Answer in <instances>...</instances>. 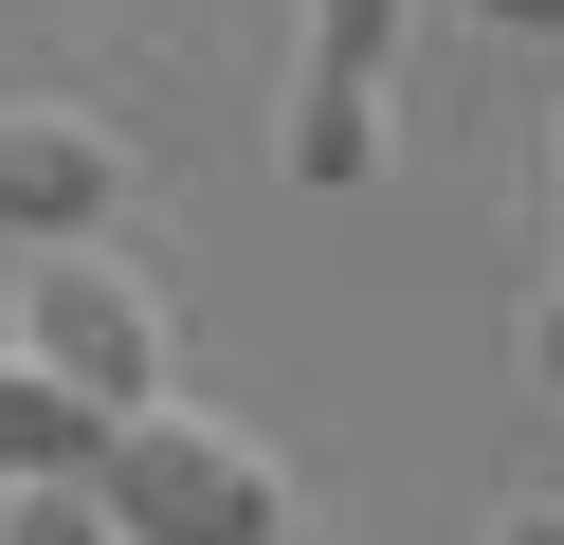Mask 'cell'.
<instances>
[{
  "mask_svg": "<svg viewBox=\"0 0 564 545\" xmlns=\"http://www.w3.org/2000/svg\"><path fill=\"white\" fill-rule=\"evenodd\" d=\"M91 509H110V545H292V472H273L237 418H200V400L110 418Z\"/></svg>",
  "mask_w": 564,
  "mask_h": 545,
  "instance_id": "obj_1",
  "label": "cell"
},
{
  "mask_svg": "<svg viewBox=\"0 0 564 545\" xmlns=\"http://www.w3.org/2000/svg\"><path fill=\"white\" fill-rule=\"evenodd\" d=\"M0 346H19V363H55L91 418H147V400H164V273H128L110 237L19 254V309H0Z\"/></svg>",
  "mask_w": 564,
  "mask_h": 545,
  "instance_id": "obj_2",
  "label": "cell"
},
{
  "mask_svg": "<svg viewBox=\"0 0 564 545\" xmlns=\"http://www.w3.org/2000/svg\"><path fill=\"white\" fill-rule=\"evenodd\" d=\"M128 200H147L128 128H91L74 91H0V254H74V237H110Z\"/></svg>",
  "mask_w": 564,
  "mask_h": 545,
  "instance_id": "obj_3",
  "label": "cell"
},
{
  "mask_svg": "<svg viewBox=\"0 0 564 545\" xmlns=\"http://www.w3.org/2000/svg\"><path fill=\"white\" fill-rule=\"evenodd\" d=\"M91 455H110V418H91L55 363L0 346V491H91Z\"/></svg>",
  "mask_w": 564,
  "mask_h": 545,
  "instance_id": "obj_4",
  "label": "cell"
},
{
  "mask_svg": "<svg viewBox=\"0 0 564 545\" xmlns=\"http://www.w3.org/2000/svg\"><path fill=\"white\" fill-rule=\"evenodd\" d=\"M273 145H292V182H310V200H365V182H382V91L292 55V109H273Z\"/></svg>",
  "mask_w": 564,
  "mask_h": 545,
  "instance_id": "obj_5",
  "label": "cell"
},
{
  "mask_svg": "<svg viewBox=\"0 0 564 545\" xmlns=\"http://www.w3.org/2000/svg\"><path fill=\"white\" fill-rule=\"evenodd\" d=\"M401 19L419 0H310V73H365L382 91V73H401Z\"/></svg>",
  "mask_w": 564,
  "mask_h": 545,
  "instance_id": "obj_6",
  "label": "cell"
},
{
  "mask_svg": "<svg viewBox=\"0 0 564 545\" xmlns=\"http://www.w3.org/2000/svg\"><path fill=\"white\" fill-rule=\"evenodd\" d=\"M0 545H110V509L91 491H0Z\"/></svg>",
  "mask_w": 564,
  "mask_h": 545,
  "instance_id": "obj_7",
  "label": "cell"
},
{
  "mask_svg": "<svg viewBox=\"0 0 564 545\" xmlns=\"http://www.w3.org/2000/svg\"><path fill=\"white\" fill-rule=\"evenodd\" d=\"M510 346H528V382L564 400V291H528V327H510Z\"/></svg>",
  "mask_w": 564,
  "mask_h": 545,
  "instance_id": "obj_8",
  "label": "cell"
},
{
  "mask_svg": "<svg viewBox=\"0 0 564 545\" xmlns=\"http://www.w3.org/2000/svg\"><path fill=\"white\" fill-rule=\"evenodd\" d=\"M455 19H491V36H546V55H564V0H455Z\"/></svg>",
  "mask_w": 564,
  "mask_h": 545,
  "instance_id": "obj_9",
  "label": "cell"
},
{
  "mask_svg": "<svg viewBox=\"0 0 564 545\" xmlns=\"http://www.w3.org/2000/svg\"><path fill=\"white\" fill-rule=\"evenodd\" d=\"M491 545H564V491H528V509H491Z\"/></svg>",
  "mask_w": 564,
  "mask_h": 545,
  "instance_id": "obj_10",
  "label": "cell"
},
{
  "mask_svg": "<svg viewBox=\"0 0 564 545\" xmlns=\"http://www.w3.org/2000/svg\"><path fill=\"white\" fill-rule=\"evenodd\" d=\"M0 309H19V254H0Z\"/></svg>",
  "mask_w": 564,
  "mask_h": 545,
  "instance_id": "obj_11",
  "label": "cell"
}]
</instances>
